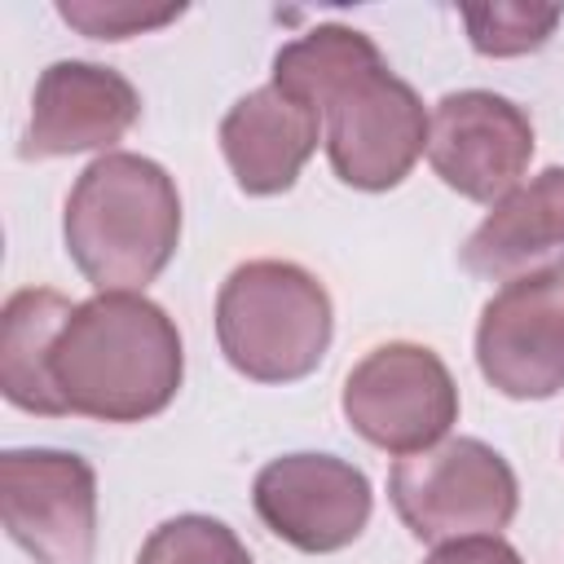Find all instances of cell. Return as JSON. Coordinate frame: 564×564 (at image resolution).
I'll list each match as a JSON object with an SVG mask.
<instances>
[{"label":"cell","mask_w":564,"mask_h":564,"mask_svg":"<svg viewBox=\"0 0 564 564\" xmlns=\"http://www.w3.org/2000/svg\"><path fill=\"white\" fill-rule=\"evenodd\" d=\"M273 84L322 115L330 172L366 194L392 189L427 150L419 93L388 70L379 44L344 22H322L273 57Z\"/></svg>","instance_id":"cell-1"},{"label":"cell","mask_w":564,"mask_h":564,"mask_svg":"<svg viewBox=\"0 0 564 564\" xmlns=\"http://www.w3.org/2000/svg\"><path fill=\"white\" fill-rule=\"evenodd\" d=\"M48 375L66 414L141 423L163 414L185 379L181 330L141 291H97L57 330Z\"/></svg>","instance_id":"cell-2"},{"label":"cell","mask_w":564,"mask_h":564,"mask_svg":"<svg viewBox=\"0 0 564 564\" xmlns=\"http://www.w3.org/2000/svg\"><path fill=\"white\" fill-rule=\"evenodd\" d=\"M62 238L70 264L97 291H145L181 242L176 181L145 154H97L66 194Z\"/></svg>","instance_id":"cell-3"},{"label":"cell","mask_w":564,"mask_h":564,"mask_svg":"<svg viewBox=\"0 0 564 564\" xmlns=\"http://www.w3.org/2000/svg\"><path fill=\"white\" fill-rule=\"evenodd\" d=\"M335 335L326 286L291 260H247L216 295V339L225 361L256 383L308 379Z\"/></svg>","instance_id":"cell-4"},{"label":"cell","mask_w":564,"mask_h":564,"mask_svg":"<svg viewBox=\"0 0 564 564\" xmlns=\"http://www.w3.org/2000/svg\"><path fill=\"white\" fill-rule=\"evenodd\" d=\"M388 498L419 542L502 533L516 520L520 485L511 463L480 436H445L388 471Z\"/></svg>","instance_id":"cell-5"},{"label":"cell","mask_w":564,"mask_h":564,"mask_svg":"<svg viewBox=\"0 0 564 564\" xmlns=\"http://www.w3.org/2000/svg\"><path fill=\"white\" fill-rule=\"evenodd\" d=\"M339 410L348 427L397 458L432 449L458 423V383L423 344H379L344 379Z\"/></svg>","instance_id":"cell-6"},{"label":"cell","mask_w":564,"mask_h":564,"mask_svg":"<svg viewBox=\"0 0 564 564\" xmlns=\"http://www.w3.org/2000/svg\"><path fill=\"white\" fill-rule=\"evenodd\" d=\"M0 520L35 564H93L97 471L70 449L0 454Z\"/></svg>","instance_id":"cell-7"},{"label":"cell","mask_w":564,"mask_h":564,"mask_svg":"<svg viewBox=\"0 0 564 564\" xmlns=\"http://www.w3.org/2000/svg\"><path fill=\"white\" fill-rule=\"evenodd\" d=\"M251 507L260 524L304 555H330L361 538L375 494L361 467L335 454H282L256 471Z\"/></svg>","instance_id":"cell-8"},{"label":"cell","mask_w":564,"mask_h":564,"mask_svg":"<svg viewBox=\"0 0 564 564\" xmlns=\"http://www.w3.org/2000/svg\"><path fill=\"white\" fill-rule=\"evenodd\" d=\"M533 159L529 115L489 88L445 93L427 123V163L432 172L471 203L507 198Z\"/></svg>","instance_id":"cell-9"},{"label":"cell","mask_w":564,"mask_h":564,"mask_svg":"<svg viewBox=\"0 0 564 564\" xmlns=\"http://www.w3.org/2000/svg\"><path fill=\"white\" fill-rule=\"evenodd\" d=\"M476 366L511 401L564 392V273L507 282L480 308Z\"/></svg>","instance_id":"cell-10"},{"label":"cell","mask_w":564,"mask_h":564,"mask_svg":"<svg viewBox=\"0 0 564 564\" xmlns=\"http://www.w3.org/2000/svg\"><path fill=\"white\" fill-rule=\"evenodd\" d=\"M141 119V93L128 75L101 62L62 57L40 70L31 93V119L22 132V159H62L101 150L110 154L115 141Z\"/></svg>","instance_id":"cell-11"},{"label":"cell","mask_w":564,"mask_h":564,"mask_svg":"<svg viewBox=\"0 0 564 564\" xmlns=\"http://www.w3.org/2000/svg\"><path fill=\"white\" fill-rule=\"evenodd\" d=\"M322 141V115L273 79L238 97L220 119V154L251 198H273L295 185Z\"/></svg>","instance_id":"cell-12"},{"label":"cell","mask_w":564,"mask_h":564,"mask_svg":"<svg viewBox=\"0 0 564 564\" xmlns=\"http://www.w3.org/2000/svg\"><path fill=\"white\" fill-rule=\"evenodd\" d=\"M463 264L489 282L564 273V167L516 185L463 242Z\"/></svg>","instance_id":"cell-13"},{"label":"cell","mask_w":564,"mask_h":564,"mask_svg":"<svg viewBox=\"0 0 564 564\" xmlns=\"http://www.w3.org/2000/svg\"><path fill=\"white\" fill-rule=\"evenodd\" d=\"M70 313L75 304L48 286H26L9 295L0 313V392L9 405L44 419L66 414V401L57 397L48 375V352Z\"/></svg>","instance_id":"cell-14"},{"label":"cell","mask_w":564,"mask_h":564,"mask_svg":"<svg viewBox=\"0 0 564 564\" xmlns=\"http://www.w3.org/2000/svg\"><path fill=\"white\" fill-rule=\"evenodd\" d=\"M467 40L480 57H520V53H538L564 9L560 4H524V0H494V4H463L458 9Z\"/></svg>","instance_id":"cell-15"},{"label":"cell","mask_w":564,"mask_h":564,"mask_svg":"<svg viewBox=\"0 0 564 564\" xmlns=\"http://www.w3.org/2000/svg\"><path fill=\"white\" fill-rule=\"evenodd\" d=\"M137 564H251L242 538L216 516H172L137 551Z\"/></svg>","instance_id":"cell-16"},{"label":"cell","mask_w":564,"mask_h":564,"mask_svg":"<svg viewBox=\"0 0 564 564\" xmlns=\"http://www.w3.org/2000/svg\"><path fill=\"white\" fill-rule=\"evenodd\" d=\"M62 22L88 40H128L141 31H159L185 13V4H137V0H62Z\"/></svg>","instance_id":"cell-17"},{"label":"cell","mask_w":564,"mask_h":564,"mask_svg":"<svg viewBox=\"0 0 564 564\" xmlns=\"http://www.w3.org/2000/svg\"><path fill=\"white\" fill-rule=\"evenodd\" d=\"M423 564H524L520 551L498 538V533H480V538H454L441 542Z\"/></svg>","instance_id":"cell-18"}]
</instances>
